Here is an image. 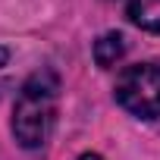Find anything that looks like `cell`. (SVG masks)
Returning <instances> with one entry per match:
<instances>
[{
	"mask_svg": "<svg viewBox=\"0 0 160 160\" xmlns=\"http://www.w3.org/2000/svg\"><path fill=\"white\" fill-rule=\"evenodd\" d=\"M7 60H10V50H7V47H0V66H7Z\"/></svg>",
	"mask_w": 160,
	"mask_h": 160,
	"instance_id": "5b68a950",
	"label": "cell"
},
{
	"mask_svg": "<svg viewBox=\"0 0 160 160\" xmlns=\"http://www.w3.org/2000/svg\"><path fill=\"white\" fill-rule=\"evenodd\" d=\"M126 16L141 32L160 35V0H129L126 3Z\"/></svg>",
	"mask_w": 160,
	"mask_h": 160,
	"instance_id": "3957f363",
	"label": "cell"
},
{
	"mask_svg": "<svg viewBox=\"0 0 160 160\" xmlns=\"http://www.w3.org/2000/svg\"><path fill=\"white\" fill-rule=\"evenodd\" d=\"M78 160H104V157H101V154H82Z\"/></svg>",
	"mask_w": 160,
	"mask_h": 160,
	"instance_id": "8992f818",
	"label": "cell"
},
{
	"mask_svg": "<svg viewBox=\"0 0 160 160\" xmlns=\"http://www.w3.org/2000/svg\"><path fill=\"white\" fill-rule=\"evenodd\" d=\"M57 98H60V78L53 69L35 72L22 85L13 107V135L22 148L35 151L47 144L57 119Z\"/></svg>",
	"mask_w": 160,
	"mask_h": 160,
	"instance_id": "6da1fadb",
	"label": "cell"
},
{
	"mask_svg": "<svg viewBox=\"0 0 160 160\" xmlns=\"http://www.w3.org/2000/svg\"><path fill=\"white\" fill-rule=\"evenodd\" d=\"M126 53V38L119 32H104L98 41H94V63L101 69H113Z\"/></svg>",
	"mask_w": 160,
	"mask_h": 160,
	"instance_id": "277c9868",
	"label": "cell"
},
{
	"mask_svg": "<svg viewBox=\"0 0 160 160\" xmlns=\"http://www.w3.org/2000/svg\"><path fill=\"white\" fill-rule=\"evenodd\" d=\"M116 101L138 119L160 116V63L126 66L116 78Z\"/></svg>",
	"mask_w": 160,
	"mask_h": 160,
	"instance_id": "7a4b0ae2",
	"label": "cell"
}]
</instances>
